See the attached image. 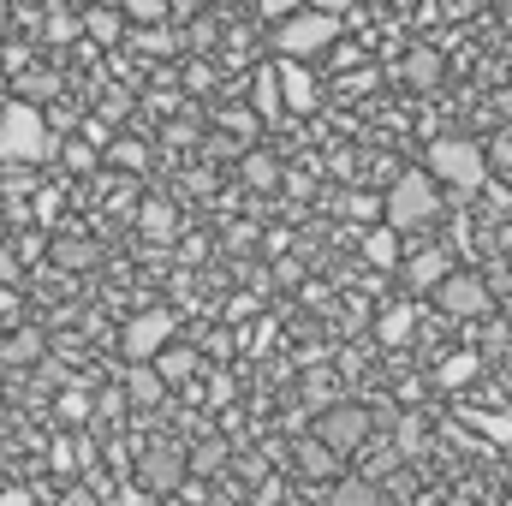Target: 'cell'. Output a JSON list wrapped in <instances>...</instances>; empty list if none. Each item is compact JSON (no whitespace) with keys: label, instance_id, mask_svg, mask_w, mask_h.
Masks as SVG:
<instances>
[{"label":"cell","instance_id":"6da1fadb","mask_svg":"<svg viewBox=\"0 0 512 506\" xmlns=\"http://www.w3.org/2000/svg\"><path fill=\"white\" fill-rule=\"evenodd\" d=\"M382 215H387V227H393V233H417V227H429V221L441 215L435 173H429V167H405V173L393 179V191H387Z\"/></svg>","mask_w":512,"mask_h":506},{"label":"cell","instance_id":"7a4b0ae2","mask_svg":"<svg viewBox=\"0 0 512 506\" xmlns=\"http://www.w3.org/2000/svg\"><path fill=\"white\" fill-rule=\"evenodd\" d=\"M54 155V137L36 102H6L0 108V161L6 167H30V161H48Z\"/></svg>","mask_w":512,"mask_h":506},{"label":"cell","instance_id":"3957f363","mask_svg":"<svg viewBox=\"0 0 512 506\" xmlns=\"http://www.w3.org/2000/svg\"><path fill=\"white\" fill-rule=\"evenodd\" d=\"M423 167L435 173V185H453V191H477L489 179V155L471 137H435L429 155H423Z\"/></svg>","mask_w":512,"mask_h":506},{"label":"cell","instance_id":"277c9868","mask_svg":"<svg viewBox=\"0 0 512 506\" xmlns=\"http://www.w3.org/2000/svg\"><path fill=\"white\" fill-rule=\"evenodd\" d=\"M370 429H376V411H370V405H352V399L322 405V417H316V435H322L340 459H352V453L370 441Z\"/></svg>","mask_w":512,"mask_h":506},{"label":"cell","instance_id":"5b68a950","mask_svg":"<svg viewBox=\"0 0 512 506\" xmlns=\"http://www.w3.org/2000/svg\"><path fill=\"white\" fill-rule=\"evenodd\" d=\"M274 36H280V54H292V60H304V54H316V48H328L334 36H340V24H334V12H286V18H274Z\"/></svg>","mask_w":512,"mask_h":506},{"label":"cell","instance_id":"8992f818","mask_svg":"<svg viewBox=\"0 0 512 506\" xmlns=\"http://www.w3.org/2000/svg\"><path fill=\"white\" fill-rule=\"evenodd\" d=\"M173 310H143V316H131L126 334H120V352H126V364H149L167 340H173Z\"/></svg>","mask_w":512,"mask_h":506},{"label":"cell","instance_id":"52a82bcc","mask_svg":"<svg viewBox=\"0 0 512 506\" xmlns=\"http://www.w3.org/2000/svg\"><path fill=\"white\" fill-rule=\"evenodd\" d=\"M435 304L447 310V316H489L495 310V292L477 280V274H441V286H435Z\"/></svg>","mask_w":512,"mask_h":506},{"label":"cell","instance_id":"ba28073f","mask_svg":"<svg viewBox=\"0 0 512 506\" xmlns=\"http://www.w3.org/2000/svg\"><path fill=\"white\" fill-rule=\"evenodd\" d=\"M137 483H143L149 495H173V489L185 483V453H173V447H149V453L137 459Z\"/></svg>","mask_w":512,"mask_h":506},{"label":"cell","instance_id":"9c48e42d","mask_svg":"<svg viewBox=\"0 0 512 506\" xmlns=\"http://www.w3.org/2000/svg\"><path fill=\"white\" fill-rule=\"evenodd\" d=\"M292 465L304 471V477H316V483H328V477H340V453L322 441V435H304L298 447H292Z\"/></svg>","mask_w":512,"mask_h":506},{"label":"cell","instance_id":"30bf717a","mask_svg":"<svg viewBox=\"0 0 512 506\" xmlns=\"http://www.w3.org/2000/svg\"><path fill=\"white\" fill-rule=\"evenodd\" d=\"M274 72H280V96H286V108H292V114H310V108H316V78H310L292 54H286V66H274Z\"/></svg>","mask_w":512,"mask_h":506},{"label":"cell","instance_id":"8fae6325","mask_svg":"<svg viewBox=\"0 0 512 506\" xmlns=\"http://www.w3.org/2000/svg\"><path fill=\"white\" fill-rule=\"evenodd\" d=\"M126 399L137 405V411H155V405L167 399V381H161V370H155V364H131V370H126Z\"/></svg>","mask_w":512,"mask_h":506},{"label":"cell","instance_id":"7c38bea8","mask_svg":"<svg viewBox=\"0 0 512 506\" xmlns=\"http://www.w3.org/2000/svg\"><path fill=\"white\" fill-rule=\"evenodd\" d=\"M84 36H90V42H102V48H114V42L126 36V18H120V6H102V0H96V6L84 12Z\"/></svg>","mask_w":512,"mask_h":506},{"label":"cell","instance_id":"4fadbf2b","mask_svg":"<svg viewBox=\"0 0 512 506\" xmlns=\"http://www.w3.org/2000/svg\"><path fill=\"white\" fill-rule=\"evenodd\" d=\"M42 352H48V340L36 328H18L12 340H0V358L6 364H42Z\"/></svg>","mask_w":512,"mask_h":506},{"label":"cell","instance_id":"5bb4252c","mask_svg":"<svg viewBox=\"0 0 512 506\" xmlns=\"http://www.w3.org/2000/svg\"><path fill=\"white\" fill-rule=\"evenodd\" d=\"M149 364H155V370H161V381L173 387V381H185L191 370H197V352H191V346H161Z\"/></svg>","mask_w":512,"mask_h":506},{"label":"cell","instance_id":"9a60e30c","mask_svg":"<svg viewBox=\"0 0 512 506\" xmlns=\"http://www.w3.org/2000/svg\"><path fill=\"white\" fill-rule=\"evenodd\" d=\"M441 274H447V251H417L405 262V280H411V286H429V292H435Z\"/></svg>","mask_w":512,"mask_h":506},{"label":"cell","instance_id":"2e32d148","mask_svg":"<svg viewBox=\"0 0 512 506\" xmlns=\"http://www.w3.org/2000/svg\"><path fill=\"white\" fill-rule=\"evenodd\" d=\"M411 328H417V310H411V304H393L382 322H376V340H382V346H405Z\"/></svg>","mask_w":512,"mask_h":506},{"label":"cell","instance_id":"e0dca14e","mask_svg":"<svg viewBox=\"0 0 512 506\" xmlns=\"http://www.w3.org/2000/svg\"><path fill=\"white\" fill-rule=\"evenodd\" d=\"M256 114H262V120H280V108H286V96H280V72H274V66H262V72H256Z\"/></svg>","mask_w":512,"mask_h":506},{"label":"cell","instance_id":"ac0fdd59","mask_svg":"<svg viewBox=\"0 0 512 506\" xmlns=\"http://www.w3.org/2000/svg\"><path fill=\"white\" fill-rule=\"evenodd\" d=\"M328 506H376V483L370 477H340L328 489Z\"/></svg>","mask_w":512,"mask_h":506},{"label":"cell","instance_id":"d6986e66","mask_svg":"<svg viewBox=\"0 0 512 506\" xmlns=\"http://www.w3.org/2000/svg\"><path fill=\"white\" fill-rule=\"evenodd\" d=\"M423 447H429L423 417H399V423H393V453H399V459H417Z\"/></svg>","mask_w":512,"mask_h":506},{"label":"cell","instance_id":"ffe728a7","mask_svg":"<svg viewBox=\"0 0 512 506\" xmlns=\"http://www.w3.org/2000/svg\"><path fill=\"white\" fill-rule=\"evenodd\" d=\"M364 256H370L376 268H393V262H399V233H393V227H376V233L364 239Z\"/></svg>","mask_w":512,"mask_h":506},{"label":"cell","instance_id":"44dd1931","mask_svg":"<svg viewBox=\"0 0 512 506\" xmlns=\"http://www.w3.org/2000/svg\"><path fill=\"white\" fill-rule=\"evenodd\" d=\"M471 429H483L501 453H512V417H501V411H477V417H471Z\"/></svg>","mask_w":512,"mask_h":506},{"label":"cell","instance_id":"7402d4cb","mask_svg":"<svg viewBox=\"0 0 512 506\" xmlns=\"http://www.w3.org/2000/svg\"><path fill=\"white\" fill-rule=\"evenodd\" d=\"M435 381H441V387H465V381H477V358H471V352H453V358L435 370Z\"/></svg>","mask_w":512,"mask_h":506},{"label":"cell","instance_id":"603a6c76","mask_svg":"<svg viewBox=\"0 0 512 506\" xmlns=\"http://www.w3.org/2000/svg\"><path fill=\"white\" fill-rule=\"evenodd\" d=\"M137 227H143L149 239H173V209H167V203H143Z\"/></svg>","mask_w":512,"mask_h":506},{"label":"cell","instance_id":"cb8c5ba5","mask_svg":"<svg viewBox=\"0 0 512 506\" xmlns=\"http://www.w3.org/2000/svg\"><path fill=\"white\" fill-rule=\"evenodd\" d=\"M245 179H251L256 191H274V185H280V167H274V155H251V161H245Z\"/></svg>","mask_w":512,"mask_h":506},{"label":"cell","instance_id":"d4e9b609","mask_svg":"<svg viewBox=\"0 0 512 506\" xmlns=\"http://www.w3.org/2000/svg\"><path fill=\"white\" fill-rule=\"evenodd\" d=\"M221 465H227V441H203V447H197V459H191L185 471H197V477H209V471H221Z\"/></svg>","mask_w":512,"mask_h":506},{"label":"cell","instance_id":"484cf974","mask_svg":"<svg viewBox=\"0 0 512 506\" xmlns=\"http://www.w3.org/2000/svg\"><path fill=\"white\" fill-rule=\"evenodd\" d=\"M72 36H84V18H72L66 6H54V18H48V42H72Z\"/></svg>","mask_w":512,"mask_h":506},{"label":"cell","instance_id":"4316f807","mask_svg":"<svg viewBox=\"0 0 512 506\" xmlns=\"http://www.w3.org/2000/svg\"><path fill=\"white\" fill-rule=\"evenodd\" d=\"M60 417H66V423H84V417H90V393H84V387H66V393H60Z\"/></svg>","mask_w":512,"mask_h":506},{"label":"cell","instance_id":"83f0119b","mask_svg":"<svg viewBox=\"0 0 512 506\" xmlns=\"http://www.w3.org/2000/svg\"><path fill=\"white\" fill-rule=\"evenodd\" d=\"M54 256H60L66 268H90V262H96V251H90V245H78V239H60V245H54Z\"/></svg>","mask_w":512,"mask_h":506},{"label":"cell","instance_id":"f1b7e54d","mask_svg":"<svg viewBox=\"0 0 512 506\" xmlns=\"http://www.w3.org/2000/svg\"><path fill=\"white\" fill-rule=\"evenodd\" d=\"M18 96H24V102H36V96H54V78H48V72H24V78H18Z\"/></svg>","mask_w":512,"mask_h":506},{"label":"cell","instance_id":"f546056e","mask_svg":"<svg viewBox=\"0 0 512 506\" xmlns=\"http://www.w3.org/2000/svg\"><path fill=\"white\" fill-rule=\"evenodd\" d=\"M435 72H441V54H429V48H417V54H411V78H423V84H429Z\"/></svg>","mask_w":512,"mask_h":506},{"label":"cell","instance_id":"4dcf8cb0","mask_svg":"<svg viewBox=\"0 0 512 506\" xmlns=\"http://www.w3.org/2000/svg\"><path fill=\"white\" fill-rule=\"evenodd\" d=\"M66 167H78V173L96 167V149H90V143H66Z\"/></svg>","mask_w":512,"mask_h":506},{"label":"cell","instance_id":"1f68e13d","mask_svg":"<svg viewBox=\"0 0 512 506\" xmlns=\"http://www.w3.org/2000/svg\"><path fill=\"white\" fill-rule=\"evenodd\" d=\"M114 161L120 167H143V143H114Z\"/></svg>","mask_w":512,"mask_h":506},{"label":"cell","instance_id":"d6a6232c","mask_svg":"<svg viewBox=\"0 0 512 506\" xmlns=\"http://www.w3.org/2000/svg\"><path fill=\"white\" fill-rule=\"evenodd\" d=\"M256 6H262V18H286V12H298L304 0H256Z\"/></svg>","mask_w":512,"mask_h":506},{"label":"cell","instance_id":"836d02e7","mask_svg":"<svg viewBox=\"0 0 512 506\" xmlns=\"http://www.w3.org/2000/svg\"><path fill=\"white\" fill-rule=\"evenodd\" d=\"M126 6L137 18H161V12H167V0H126Z\"/></svg>","mask_w":512,"mask_h":506},{"label":"cell","instance_id":"e575fe53","mask_svg":"<svg viewBox=\"0 0 512 506\" xmlns=\"http://www.w3.org/2000/svg\"><path fill=\"white\" fill-rule=\"evenodd\" d=\"M167 12H173V18H197V12H203V0H167Z\"/></svg>","mask_w":512,"mask_h":506},{"label":"cell","instance_id":"d590c367","mask_svg":"<svg viewBox=\"0 0 512 506\" xmlns=\"http://www.w3.org/2000/svg\"><path fill=\"white\" fill-rule=\"evenodd\" d=\"M0 506H30V495H24V489H6V495H0Z\"/></svg>","mask_w":512,"mask_h":506},{"label":"cell","instance_id":"8d00e7d4","mask_svg":"<svg viewBox=\"0 0 512 506\" xmlns=\"http://www.w3.org/2000/svg\"><path fill=\"white\" fill-rule=\"evenodd\" d=\"M0 280H18V262L12 256H0Z\"/></svg>","mask_w":512,"mask_h":506},{"label":"cell","instance_id":"74e56055","mask_svg":"<svg viewBox=\"0 0 512 506\" xmlns=\"http://www.w3.org/2000/svg\"><path fill=\"white\" fill-rule=\"evenodd\" d=\"M0 30H6V6H0Z\"/></svg>","mask_w":512,"mask_h":506},{"label":"cell","instance_id":"f35d334b","mask_svg":"<svg viewBox=\"0 0 512 506\" xmlns=\"http://www.w3.org/2000/svg\"><path fill=\"white\" fill-rule=\"evenodd\" d=\"M54 6H78V0H54Z\"/></svg>","mask_w":512,"mask_h":506},{"label":"cell","instance_id":"ab89813d","mask_svg":"<svg viewBox=\"0 0 512 506\" xmlns=\"http://www.w3.org/2000/svg\"><path fill=\"white\" fill-rule=\"evenodd\" d=\"M102 6H120V0H102Z\"/></svg>","mask_w":512,"mask_h":506},{"label":"cell","instance_id":"60d3db41","mask_svg":"<svg viewBox=\"0 0 512 506\" xmlns=\"http://www.w3.org/2000/svg\"><path fill=\"white\" fill-rule=\"evenodd\" d=\"M0 84H6V72H0Z\"/></svg>","mask_w":512,"mask_h":506}]
</instances>
